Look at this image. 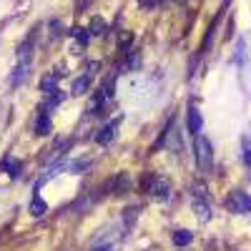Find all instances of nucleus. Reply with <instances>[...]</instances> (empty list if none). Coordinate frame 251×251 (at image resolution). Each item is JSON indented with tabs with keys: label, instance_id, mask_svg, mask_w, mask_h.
<instances>
[{
	"label": "nucleus",
	"instance_id": "obj_7",
	"mask_svg": "<svg viewBox=\"0 0 251 251\" xmlns=\"http://www.w3.org/2000/svg\"><path fill=\"white\" fill-rule=\"evenodd\" d=\"M88 88H91V75L86 73V75H78V78L73 80L71 93H73V96H83V93H86Z\"/></svg>",
	"mask_w": 251,
	"mask_h": 251
},
{
	"label": "nucleus",
	"instance_id": "obj_20",
	"mask_svg": "<svg viewBox=\"0 0 251 251\" xmlns=\"http://www.w3.org/2000/svg\"><path fill=\"white\" fill-rule=\"evenodd\" d=\"M98 68H100V63H98V60H91V63H88V75H91V73H98Z\"/></svg>",
	"mask_w": 251,
	"mask_h": 251
},
{
	"label": "nucleus",
	"instance_id": "obj_21",
	"mask_svg": "<svg viewBox=\"0 0 251 251\" xmlns=\"http://www.w3.org/2000/svg\"><path fill=\"white\" fill-rule=\"evenodd\" d=\"M138 3H141L143 8H151V5H156V0H138Z\"/></svg>",
	"mask_w": 251,
	"mask_h": 251
},
{
	"label": "nucleus",
	"instance_id": "obj_14",
	"mask_svg": "<svg viewBox=\"0 0 251 251\" xmlns=\"http://www.w3.org/2000/svg\"><path fill=\"white\" fill-rule=\"evenodd\" d=\"M46 211H48L46 201H43V199H40V196L35 194V196H33V201H30V214H33V216H43Z\"/></svg>",
	"mask_w": 251,
	"mask_h": 251
},
{
	"label": "nucleus",
	"instance_id": "obj_5",
	"mask_svg": "<svg viewBox=\"0 0 251 251\" xmlns=\"http://www.w3.org/2000/svg\"><path fill=\"white\" fill-rule=\"evenodd\" d=\"M33 128H35L38 136H48L50 133V118H48V113L43 108H40V113L35 116V126H33Z\"/></svg>",
	"mask_w": 251,
	"mask_h": 251
},
{
	"label": "nucleus",
	"instance_id": "obj_3",
	"mask_svg": "<svg viewBox=\"0 0 251 251\" xmlns=\"http://www.w3.org/2000/svg\"><path fill=\"white\" fill-rule=\"evenodd\" d=\"M149 194L156 199V201H166L171 196V181L166 176H153L151 178V186H149Z\"/></svg>",
	"mask_w": 251,
	"mask_h": 251
},
{
	"label": "nucleus",
	"instance_id": "obj_6",
	"mask_svg": "<svg viewBox=\"0 0 251 251\" xmlns=\"http://www.w3.org/2000/svg\"><path fill=\"white\" fill-rule=\"evenodd\" d=\"M116 131H118V121H111V123H106V126L100 128V133H96V141L106 146V143L116 136Z\"/></svg>",
	"mask_w": 251,
	"mask_h": 251
},
{
	"label": "nucleus",
	"instance_id": "obj_17",
	"mask_svg": "<svg viewBox=\"0 0 251 251\" xmlns=\"http://www.w3.org/2000/svg\"><path fill=\"white\" fill-rule=\"evenodd\" d=\"M138 66H141V58H138V53H128V60H126V66H123V68L133 73V71H138Z\"/></svg>",
	"mask_w": 251,
	"mask_h": 251
},
{
	"label": "nucleus",
	"instance_id": "obj_10",
	"mask_svg": "<svg viewBox=\"0 0 251 251\" xmlns=\"http://www.w3.org/2000/svg\"><path fill=\"white\" fill-rule=\"evenodd\" d=\"M40 91H43L46 96H50V93L58 91V78H55V73H48V75L40 78Z\"/></svg>",
	"mask_w": 251,
	"mask_h": 251
},
{
	"label": "nucleus",
	"instance_id": "obj_8",
	"mask_svg": "<svg viewBox=\"0 0 251 251\" xmlns=\"http://www.w3.org/2000/svg\"><path fill=\"white\" fill-rule=\"evenodd\" d=\"M194 214H196L201 221L211 219V206L206 203V199H194Z\"/></svg>",
	"mask_w": 251,
	"mask_h": 251
},
{
	"label": "nucleus",
	"instance_id": "obj_13",
	"mask_svg": "<svg viewBox=\"0 0 251 251\" xmlns=\"http://www.w3.org/2000/svg\"><path fill=\"white\" fill-rule=\"evenodd\" d=\"M91 169V158H78V161H71L68 163V171L71 174H86Z\"/></svg>",
	"mask_w": 251,
	"mask_h": 251
},
{
	"label": "nucleus",
	"instance_id": "obj_19",
	"mask_svg": "<svg viewBox=\"0 0 251 251\" xmlns=\"http://www.w3.org/2000/svg\"><path fill=\"white\" fill-rule=\"evenodd\" d=\"M50 35L53 38H60L63 35V25L58 23V20H53V23H50Z\"/></svg>",
	"mask_w": 251,
	"mask_h": 251
},
{
	"label": "nucleus",
	"instance_id": "obj_15",
	"mask_svg": "<svg viewBox=\"0 0 251 251\" xmlns=\"http://www.w3.org/2000/svg\"><path fill=\"white\" fill-rule=\"evenodd\" d=\"M71 35L78 38V46H83V48H86L88 40H91V33H88L86 28H71Z\"/></svg>",
	"mask_w": 251,
	"mask_h": 251
},
{
	"label": "nucleus",
	"instance_id": "obj_22",
	"mask_svg": "<svg viewBox=\"0 0 251 251\" xmlns=\"http://www.w3.org/2000/svg\"><path fill=\"white\" fill-rule=\"evenodd\" d=\"M96 251H113L111 246H100V249H96Z\"/></svg>",
	"mask_w": 251,
	"mask_h": 251
},
{
	"label": "nucleus",
	"instance_id": "obj_18",
	"mask_svg": "<svg viewBox=\"0 0 251 251\" xmlns=\"http://www.w3.org/2000/svg\"><path fill=\"white\" fill-rule=\"evenodd\" d=\"M241 156H244V163L251 169V141H249V138H244V151H241Z\"/></svg>",
	"mask_w": 251,
	"mask_h": 251
},
{
	"label": "nucleus",
	"instance_id": "obj_12",
	"mask_svg": "<svg viewBox=\"0 0 251 251\" xmlns=\"http://www.w3.org/2000/svg\"><path fill=\"white\" fill-rule=\"evenodd\" d=\"M171 239H174L176 246H188V244L194 241V234H191V231H186V228H178V231H174Z\"/></svg>",
	"mask_w": 251,
	"mask_h": 251
},
{
	"label": "nucleus",
	"instance_id": "obj_11",
	"mask_svg": "<svg viewBox=\"0 0 251 251\" xmlns=\"http://www.w3.org/2000/svg\"><path fill=\"white\" fill-rule=\"evenodd\" d=\"M28 73H30V63L23 60V63H20V66L15 68V73H13V86H20V83L28 78Z\"/></svg>",
	"mask_w": 251,
	"mask_h": 251
},
{
	"label": "nucleus",
	"instance_id": "obj_16",
	"mask_svg": "<svg viewBox=\"0 0 251 251\" xmlns=\"http://www.w3.org/2000/svg\"><path fill=\"white\" fill-rule=\"evenodd\" d=\"M103 30H106V23H103V18H93L91 25H88V33L91 35H103Z\"/></svg>",
	"mask_w": 251,
	"mask_h": 251
},
{
	"label": "nucleus",
	"instance_id": "obj_4",
	"mask_svg": "<svg viewBox=\"0 0 251 251\" xmlns=\"http://www.w3.org/2000/svg\"><path fill=\"white\" fill-rule=\"evenodd\" d=\"M201 128H203V118H201V111L196 108V106H188V131L194 133V138L201 133Z\"/></svg>",
	"mask_w": 251,
	"mask_h": 251
},
{
	"label": "nucleus",
	"instance_id": "obj_1",
	"mask_svg": "<svg viewBox=\"0 0 251 251\" xmlns=\"http://www.w3.org/2000/svg\"><path fill=\"white\" fill-rule=\"evenodd\" d=\"M194 151H196V163H199V169H201V171H211V169H214V149H211V141H208L203 133L196 136Z\"/></svg>",
	"mask_w": 251,
	"mask_h": 251
},
{
	"label": "nucleus",
	"instance_id": "obj_2",
	"mask_svg": "<svg viewBox=\"0 0 251 251\" xmlns=\"http://www.w3.org/2000/svg\"><path fill=\"white\" fill-rule=\"evenodd\" d=\"M228 208L234 214H251V196L236 188V191H231V199H228Z\"/></svg>",
	"mask_w": 251,
	"mask_h": 251
},
{
	"label": "nucleus",
	"instance_id": "obj_9",
	"mask_svg": "<svg viewBox=\"0 0 251 251\" xmlns=\"http://www.w3.org/2000/svg\"><path fill=\"white\" fill-rule=\"evenodd\" d=\"M0 169H3V171H8V176H10V178H15V176H20V169H23V163H20V161H15L13 156H8L3 163H0Z\"/></svg>",
	"mask_w": 251,
	"mask_h": 251
}]
</instances>
